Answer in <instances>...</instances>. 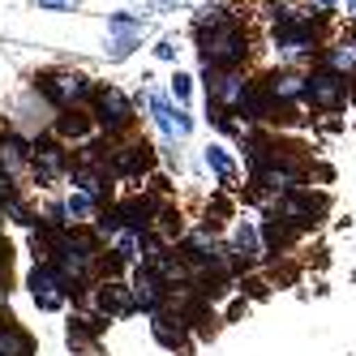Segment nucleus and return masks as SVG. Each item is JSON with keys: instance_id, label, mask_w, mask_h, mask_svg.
Returning a JSON list of instances; mask_svg holds the SVG:
<instances>
[{"instance_id": "obj_20", "label": "nucleus", "mask_w": 356, "mask_h": 356, "mask_svg": "<svg viewBox=\"0 0 356 356\" xmlns=\"http://www.w3.org/2000/svg\"><path fill=\"white\" fill-rule=\"evenodd\" d=\"M142 26H146V22L134 17V13H112L108 17V31L112 35H142Z\"/></svg>"}, {"instance_id": "obj_15", "label": "nucleus", "mask_w": 356, "mask_h": 356, "mask_svg": "<svg viewBox=\"0 0 356 356\" xmlns=\"http://www.w3.org/2000/svg\"><path fill=\"white\" fill-rule=\"evenodd\" d=\"M150 335H155V343L163 352H185L189 348V322L172 309H159V314H150Z\"/></svg>"}, {"instance_id": "obj_3", "label": "nucleus", "mask_w": 356, "mask_h": 356, "mask_svg": "<svg viewBox=\"0 0 356 356\" xmlns=\"http://www.w3.org/2000/svg\"><path fill=\"white\" fill-rule=\"evenodd\" d=\"M266 211H275L284 223H292V232L300 236V232H314V227L322 223V215H326V197L314 193L309 185H300V189H292V193H284V197H275Z\"/></svg>"}, {"instance_id": "obj_19", "label": "nucleus", "mask_w": 356, "mask_h": 356, "mask_svg": "<svg viewBox=\"0 0 356 356\" xmlns=\"http://www.w3.org/2000/svg\"><path fill=\"white\" fill-rule=\"evenodd\" d=\"M138 43H142V35H112V43H108V60H129Z\"/></svg>"}, {"instance_id": "obj_27", "label": "nucleus", "mask_w": 356, "mask_h": 356, "mask_svg": "<svg viewBox=\"0 0 356 356\" xmlns=\"http://www.w3.org/2000/svg\"><path fill=\"white\" fill-rule=\"evenodd\" d=\"M348 13H352V17H356V0H348Z\"/></svg>"}, {"instance_id": "obj_5", "label": "nucleus", "mask_w": 356, "mask_h": 356, "mask_svg": "<svg viewBox=\"0 0 356 356\" xmlns=\"http://www.w3.org/2000/svg\"><path fill=\"white\" fill-rule=\"evenodd\" d=\"M26 292H31V300L43 314H56V309H65V305L73 300V284L65 279V270L56 262H35L31 275H26Z\"/></svg>"}, {"instance_id": "obj_22", "label": "nucleus", "mask_w": 356, "mask_h": 356, "mask_svg": "<svg viewBox=\"0 0 356 356\" xmlns=\"http://www.w3.org/2000/svg\"><path fill=\"white\" fill-rule=\"evenodd\" d=\"M193 134V116L181 108V112H176V138H189Z\"/></svg>"}, {"instance_id": "obj_13", "label": "nucleus", "mask_w": 356, "mask_h": 356, "mask_svg": "<svg viewBox=\"0 0 356 356\" xmlns=\"http://www.w3.org/2000/svg\"><path fill=\"white\" fill-rule=\"evenodd\" d=\"M52 134L56 142H65V146H82L86 138H95V120H90V108H60L56 116H52Z\"/></svg>"}, {"instance_id": "obj_12", "label": "nucleus", "mask_w": 356, "mask_h": 356, "mask_svg": "<svg viewBox=\"0 0 356 356\" xmlns=\"http://www.w3.org/2000/svg\"><path fill=\"white\" fill-rule=\"evenodd\" d=\"M258 86L275 99L279 108H300V95H305V73L296 65H279L270 73H262Z\"/></svg>"}, {"instance_id": "obj_26", "label": "nucleus", "mask_w": 356, "mask_h": 356, "mask_svg": "<svg viewBox=\"0 0 356 356\" xmlns=\"http://www.w3.org/2000/svg\"><path fill=\"white\" fill-rule=\"evenodd\" d=\"M314 5H318L322 13H330V9H335V5H339V0H314Z\"/></svg>"}, {"instance_id": "obj_10", "label": "nucleus", "mask_w": 356, "mask_h": 356, "mask_svg": "<svg viewBox=\"0 0 356 356\" xmlns=\"http://www.w3.org/2000/svg\"><path fill=\"white\" fill-rule=\"evenodd\" d=\"M202 82H207V112H236V104L245 99L249 82L245 73H223V69H202Z\"/></svg>"}, {"instance_id": "obj_11", "label": "nucleus", "mask_w": 356, "mask_h": 356, "mask_svg": "<svg viewBox=\"0 0 356 356\" xmlns=\"http://www.w3.org/2000/svg\"><path fill=\"white\" fill-rule=\"evenodd\" d=\"M129 292H134V314H159V309H168V284H163V279L150 270L146 262L134 266Z\"/></svg>"}, {"instance_id": "obj_23", "label": "nucleus", "mask_w": 356, "mask_h": 356, "mask_svg": "<svg viewBox=\"0 0 356 356\" xmlns=\"http://www.w3.org/2000/svg\"><path fill=\"white\" fill-rule=\"evenodd\" d=\"M155 56L159 60H176V39H159L155 43Z\"/></svg>"}, {"instance_id": "obj_17", "label": "nucleus", "mask_w": 356, "mask_h": 356, "mask_svg": "<svg viewBox=\"0 0 356 356\" xmlns=\"http://www.w3.org/2000/svg\"><path fill=\"white\" fill-rule=\"evenodd\" d=\"M0 356H35V339L13 318H0Z\"/></svg>"}, {"instance_id": "obj_4", "label": "nucleus", "mask_w": 356, "mask_h": 356, "mask_svg": "<svg viewBox=\"0 0 356 356\" xmlns=\"http://www.w3.org/2000/svg\"><path fill=\"white\" fill-rule=\"evenodd\" d=\"M305 108H314L322 116H335L348 108V78H339V73H330L322 65H314L309 73H305V95H300Z\"/></svg>"}, {"instance_id": "obj_1", "label": "nucleus", "mask_w": 356, "mask_h": 356, "mask_svg": "<svg viewBox=\"0 0 356 356\" xmlns=\"http://www.w3.org/2000/svg\"><path fill=\"white\" fill-rule=\"evenodd\" d=\"M90 120H95V134H104V138H129L134 134V124H138V108H134V99L124 95L120 86H99L95 82V95H90Z\"/></svg>"}, {"instance_id": "obj_21", "label": "nucleus", "mask_w": 356, "mask_h": 356, "mask_svg": "<svg viewBox=\"0 0 356 356\" xmlns=\"http://www.w3.org/2000/svg\"><path fill=\"white\" fill-rule=\"evenodd\" d=\"M168 90H172V104H189L193 99V78L189 73H176V78L168 82Z\"/></svg>"}, {"instance_id": "obj_16", "label": "nucleus", "mask_w": 356, "mask_h": 356, "mask_svg": "<svg viewBox=\"0 0 356 356\" xmlns=\"http://www.w3.org/2000/svg\"><path fill=\"white\" fill-rule=\"evenodd\" d=\"M258 241H262V253L266 258H284V253L296 245V232H292V223H284L275 211H262V223H258Z\"/></svg>"}, {"instance_id": "obj_6", "label": "nucleus", "mask_w": 356, "mask_h": 356, "mask_svg": "<svg viewBox=\"0 0 356 356\" xmlns=\"http://www.w3.org/2000/svg\"><path fill=\"white\" fill-rule=\"evenodd\" d=\"M69 163H73V150L65 142H56L52 134H43V138H31V176H35V185L47 189V185H56L60 176H69Z\"/></svg>"}, {"instance_id": "obj_9", "label": "nucleus", "mask_w": 356, "mask_h": 356, "mask_svg": "<svg viewBox=\"0 0 356 356\" xmlns=\"http://www.w3.org/2000/svg\"><path fill=\"white\" fill-rule=\"evenodd\" d=\"M159 163L155 155V146L142 142V138H120L112 146V159H108V172H112V181H138V176H150Z\"/></svg>"}, {"instance_id": "obj_18", "label": "nucleus", "mask_w": 356, "mask_h": 356, "mask_svg": "<svg viewBox=\"0 0 356 356\" xmlns=\"http://www.w3.org/2000/svg\"><path fill=\"white\" fill-rule=\"evenodd\" d=\"M202 159H207V168H211V176L219 185H232L236 181V159H232V150H227L223 142H211L207 150H202Z\"/></svg>"}, {"instance_id": "obj_14", "label": "nucleus", "mask_w": 356, "mask_h": 356, "mask_svg": "<svg viewBox=\"0 0 356 356\" xmlns=\"http://www.w3.org/2000/svg\"><path fill=\"white\" fill-rule=\"evenodd\" d=\"M26 168H31V138L13 124H0V172L17 181Z\"/></svg>"}, {"instance_id": "obj_24", "label": "nucleus", "mask_w": 356, "mask_h": 356, "mask_svg": "<svg viewBox=\"0 0 356 356\" xmlns=\"http://www.w3.org/2000/svg\"><path fill=\"white\" fill-rule=\"evenodd\" d=\"M43 9H73V0H39Z\"/></svg>"}, {"instance_id": "obj_25", "label": "nucleus", "mask_w": 356, "mask_h": 356, "mask_svg": "<svg viewBox=\"0 0 356 356\" xmlns=\"http://www.w3.org/2000/svg\"><path fill=\"white\" fill-rule=\"evenodd\" d=\"M348 104H356V73L348 78Z\"/></svg>"}, {"instance_id": "obj_28", "label": "nucleus", "mask_w": 356, "mask_h": 356, "mask_svg": "<svg viewBox=\"0 0 356 356\" xmlns=\"http://www.w3.org/2000/svg\"><path fill=\"white\" fill-rule=\"evenodd\" d=\"M0 305H5V292H0Z\"/></svg>"}, {"instance_id": "obj_2", "label": "nucleus", "mask_w": 356, "mask_h": 356, "mask_svg": "<svg viewBox=\"0 0 356 356\" xmlns=\"http://www.w3.org/2000/svg\"><path fill=\"white\" fill-rule=\"evenodd\" d=\"M31 86L52 104L56 112L60 108H90V95H95V82L78 69H43L31 78Z\"/></svg>"}, {"instance_id": "obj_7", "label": "nucleus", "mask_w": 356, "mask_h": 356, "mask_svg": "<svg viewBox=\"0 0 356 356\" xmlns=\"http://www.w3.org/2000/svg\"><path fill=\"white\" fill-rule=\"evenodd\" d=\"M78 305L90 309V314H99V318H108V322H116L124 314H134V292H129L124 279H95V284L82 292Z\"/></svg>"}, {"instance_id": "obj_8", "label": "nucleus", "mask_w": 356, "mask_h": 356, "mask_svg": "<svg viewBox=\"0 0 356 356\" xmlns=\"http://www.w3.org/2000/svg\"><path fill=\"white\" fill-rule=\"evenodd\" d=\"M227 249V266H232V275H253L262 262H266V253H262V241H258V223H249V219H236L232 223V232H227L223 241Z\"/></svg>"}]
</instances>
